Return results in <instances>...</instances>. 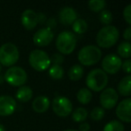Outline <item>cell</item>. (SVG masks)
Wrapping results in <instances>:
<instances>
[{
	"mask_svg": "<svg viewBox=\"0 0 131 131\" xmlns=\"http://www.w3.org/2000/svg\"><path fill=\"white\" fill-rule=\"evenodd\" d=\"M121 68L127 74H130L131 72V60L129 58H127L126 61H124V63H122L121 65Z\"/></svg>",
	"mask_w": 131,
	"mask_h": 131,
	"instance_id": "cell-31",
	"label": "cell"
},
{
	"mask_svg": "<svg viewBox=\"0 0 131 131\" xmlns=\"http://www.w3.org/2000/svg\"><path fill=\"white\" fill-rule=\"evenodd\" d=\"M21 22L26 30L28 31L32 30L36 27L39 23L38 15L33 10L27 9L23 13L22 17H21Z\"/></svg>",
	"mask_w": 131,
	"mask_h": 131,
	"instance_id": "cell-14",
	"label": "cell"
},
{
	"mask_svg": "<svg viewBox=\"0 0 131 131\" xmlns=\"http://www.w3.org/2000/svg\"><path fill=\"white\" fill-rule=\"evenodd\" d=\"M104 110L101 107H95L90 113V117L94 121H99L104 117Z\"/></svg>",
	"mask_w": 131,
	"mask_h": 131,
	"instance_id": "cell-27",
	"label": "cell"
},
{
	"mask_svg": "<svg viewBox=\"0 0 131 131\" xmlns=\"http://www.w3.org/2000/svg\"><path fill=\"white\" fill-rule=\"evenodd\" d=\"M57 49L63 54H70L77 46V37L73 32L68 31H62L58 34L56 41Z\"/></svg>",
	"mask_w": 131,
	"mask_h": 131,
	"instance_id": "cell-3",
	"label": "cell"
},
{
	"mask_svg": "<svg viewBox=\"0 0 131 131\" xmlns=\"http://www.w3.org/2000/svg\"><path fill=\"white\" fill-rule=\"evenodd\" d=\"M130 83H131V77L129 75L120 80V82L118 83V91L120 95H122V96H130L131 94Z\"/></svg>",
	"mask_w": 131,
	"mask_h": 131,
	"instance_id": "cell-17",
	"label": "cell"
},
{
	"mask_svg": "<svg viewBox=\"0 0 131 131\" xmlns=\"http://www.w3.org/2000/svg\"><path fill=\"white\" fill-rule=\"evenodd\" d=\"M90 129V125L87 122H83L79 126V131H88Z\"/></svg>",
	"mask_w": 131,
	"mask_h": 131,
	"instance_id": "cell-33",
	"label": "cell"
},
{
	"mask_svg": "<svg viewBox=\"0 0 131 131\" xmlns=\"http://www.w3.org/2000/svg\"><path fill=\"white\" fill-rule=\"evenodd\" d=\"M100 21L106 26L110 25V24L112 22V15L111 12L109 10H102L100 14Z\"/></svg>",
	"mask_w": 131,
	"mask_h": 131,
	"instance_id": "cell-28",
	"label": "cell"
},
{
	"mask_svg": "<svg viewBox=\"0 0 131 131\" xmlns=\"http://www.w3.org/2000/svg\"><path fill=\"white\" fill-rule=\"evenodd\" d=\"M0 131H6V128L2 124H0Z\"/></svg>",
	"mask_w": 131,
	"mask_h": 131,
	"instance_id": "cell-34",
	"label": "cell"
},
{
	"mask_svg": "<svg viewBox=\"0 0 131 131\" xmlns=\"http://www.w3.org/2000/svg\"><path fill=\"white\" fill-rule=\"evenodd\" d=\"M49 100L46 96H38L32 102V109L38 113H43L49 108Z\"/></svg>",
	"mask_w": 131,
	"mask_h": 131,
	"instance_id": "cell-16",
	"label": "cell"
},
{
	"mask_svg": "<svg viewBox=\"0 0 131 131\" xmlns=\"http://www.w3.org/2000/svg\"><path fill=\"white\" fill-rule=\"evenodd\" d=\"M32 97V90L29 86H21L16 92V98L22 102H27Z\"/></svg>",
	"mask_w": 131,
	"mask_h": 131,
	"instance_id": "cell-18",
	"label": "cell"
},
{
	"mask_svg": "<svg viewBox=\"0 0 131 131\" xmlns=\"http://www.w3.org/2000/svg\"><path fill=\"white\" fill-rule=\"evenodd\" d=\"M52 109L59 117H68L73 110V105L69 99L64 96H58L53 100Z\"/></svg>",
	"mask_w": 131,
	"mask_h": 131,
	"instance_id": "cell-8",
	"label": "cell"
},
{
	"mask_svg": "<svg viewBox=\"0 0 131 131\" xmlns=\"http://www.w3.org/2000/svg\"><path fill=\"white\" fill-rule=\"evenodd\" d=\"M49 74L51 78L55 79V80H60V79H62L64 77V69L61 66L53 65L52 67L49 68Z\"/></svg>",
	"mask_w": 131,
	"mask_h": 131,
	"instance_id": "cell-24",
	"label": "cell"
},
{
	"mask_svg": "<svg viewBox=\"0 0 131 131\" xmlns=\"http://www.w3.org/2000/svg\"><path fill=\"white\" fill-rule=\"evenodd\" d=\"M85 83L89 89L95 92H100L107 85L108 75L102 69L95 68L88 74Z\"/></svg>",
	"mask_w": 131,
	"mask_h": 131,
	"instance_id": "cell-2",
	"label": "cell"
},
{
	"mask_svg": "<svg viewBox=\"0 0 131 131\" xmlns=\"http://www.w3.org/2000/svg\"><path fill=\"white\" fill-rule=\"evenodd\" d=\"M131 99L127 98L121 101L118 104L116 109V114L120 120L129 123L131 121Z\"/></svg>",
	"mask_w": 131,
	"mask_h": 131,
	"instance_id": "cell-12",
	"label": "cell"
},
{
	"mask_svg": "<svg viewBox=\"0 0 131 131\" xmlns=\"http://www.w3.org/2000/svg\"><path fill=\"white\" fill-rule=\"evenodd\" d=\"M16 108V102L15 99L8 95L0 96V116L12 115Z\"/></svg>",
	"mask_w": 131,
	"mask_h": 131,
	"instance_id": "cell-13",
	"label": "cell"
},
{
	"mask_svg": "<svg viewBox=\"0 0 131 131\" xmlns=\"http://www.w3.org/2000/svg\"><path fill=\"white\" fill-rule=\"evenodd\" d=\"M84 75V68L80 65H74L68 71V77L72 81H78Z\"/></svg>",
	"mask_w": 131,
	"mask_h": 131,
	"instance_id": "cell-19",
	"label": "cell"
},
{
	"mask_svg": "<svg viewBox=\"0 0 131 131\" xmlns=\"http://www.w3.org/2000/svg\"><path fill=\"white\" fill-rule=\"evenodd\" d=\"M29 63L33 69L41 72L49 68L51 61L49 55L45 51L40 49H34L30 54Z\"/></svg>",
	"mask_w": 131,
	"mask_h": 131,
	"instance_id": "cell-6",
	"label": "cell"
},
{
	"mask_svg": "<svg viewBox=\"0 0 131 131\" xmlns=\"http://www.w3.org/2000/svg\"><path fill=\"white\" fill-rule=\"evenodd\" d=\"M88 6L92 11L100 12L106 6V2L104 0H91L88 2Z\"/></svg>",
	"mask_w": 131,
	"mask_h": 131,
	"instance_id": "cell-26",
	"label": "cell"
},
{
	"mask_svg": "<svg viewBox=\"0 0 131 131\" xmlns=\"http://www.w3.org/2000/svg\"><path fill=\"white\" fill-rule=\"evenodd\" d=\"M50 61H52L54 63V65H58L60 66V64L64 61V57L62 55H60L59 53H56L52 56Z\"/></svg>",
	"mask_w": 131,
	"mask_h": 131,
	"instance_id": "cell-30",
	"label": "cell"
},
{
	"mask_svg": "<svg viewBox=\"0 0 131 131\" xmlns=\"http://www.w3.org/2000/svg\"><path fill=\"white\" fill-rule=\"evenodd\" d=\"M19 59V51L13 43H5L0 47V63L5 67L15 65Z\"/></svg>",
	"mask_w": 131,
	"mask_h": 131,
	"instance_id": "cell-5",
	"label": "cell"
},
{
	"mask_svg": "<svg viewBox=\"0 0 131 131\" xmlns=\"http://www.w3.org/2000/svg\"><path fill=\"white\" fill-rule=\"evenodd\" d=\"M54 33L52 32L50 29L49 28H42L40 29L38 31L35 32L33 35V42L35 45L40 46V47H44L47 46L52 41Z\"/></svg>",
	"mask_w": 131,
	"mask_h": 131,
	"instance_id": "cell-11",
	"label": "cell"
},
{
	"mask_svg": "<svg viewBox=\"0 0 131 131\" xmlns=\"http://www.w3.org/2000/svg\"><path fill=\"white\" fill-rule=\"evenodd\" d=\"M118 36H119L118 30L115 26L108 25L102 28L97 33L96 42L98 46L107 49L115 45V43L118 40Z\"/></svg>",
	"mask_w": 131,
	"mask_h": 131,
	"instance_id": "cell-1",
	"label": "cell"
},
{
	"mask_svg": "<svg viewBox=\"0 0 131 131\" xmlns=\"http://www.w3.org/2000/svg\"><path fill=\"white\" fill-rule=\"evenodd\" d=\"M5 80L12 86H22L27 81V74L20 67H11L5 74Z\"/></svg>",
	"mask_w": 131,
	"mask_h": 131,
	"instance_id": "cell-7",
	"label": "cell"
},
{
	"mask_svg": "<svg viewBox=\"0 0 131 131\" xmlns=\"http://www.w3.org/2000/svg\"><path fill=\"white\" fill-rule=\"evenodd\" d=\"M87 117L88 112L84 108H77L72 114V118L75 122H84Z\"/></svg>",
	"mask_w": 131,
	"mask_h": 131,
	"instance_id": "cell-23",
	"label": "cell"
},
{
	"mask_svg": "<svg viewBox=\"0 0 131 131\" xmlns=\"http://www.w3.org/2000/svg\"><path fill=\"white\" fill-rule=\"evenodd\" d=\"M65 131H78V130H75V129H67Z\"/></svg>",
	"mask_w": 131,
	"mask_h": 131,
	"instance_id": "cell-35",
	"label": "cell"
},
{
	"mask_svg": "<svg viewBox=\"0 0 131 131\" xmlns=\"http://www.w3.org/2000/svg\"><path fill=\"white\" fill-rule=\"evenodd\" d=\"M123 16L128 24H131V5H127L123 11Z\"/></svg>",
	"mask_w": 131,
	"mask_h": 131,
	"instance_id": "cell-29",
	"label": "cell"
},
{
	"mask_svg": "<svg viewBox=\"0 0 131 131\" xmlns=\"http://www.w3.org/2000/svg\"><path fill=\"white\" fill-rule=\"evenodd\" d=\"M0 72H1V66H0Z\"/></svg>",
	"mask_w": 131,
	"mask_h": 131,
	"instance_id": "cell-36",
	"label": "cell"
},
{
	"mask_svg": "<svg viewBox=\"0 0 131 131\" xmlns=\"http://www.w3.org/2000/svg\"><path fill=\"white\" fill-rule=\"evenodd\" d=\"M103 131H125V128L121 122L118 120H112L106 124Z\"/></svg>",
	"mask_w": 131,
	"mask_h": 131,
	"instance_id": "cell-25",
	"label": "cell"
},
{
	"mask_svg": "<svg viewBox=\"0 0 131 131\" xmlns=\"http://www.w3.org/2000/svg\"><path fill=\"white\" fill-rule=\"evenodd\" d=\"M73 30L77 34H83L88 29V24L84 19H77L72 24Z\"/></svg>",
	"mask_w": 131,
	"mask_h": 131,
	"instance_id": "cell-21",
	"label": "cell"
},
{
	"mask_svg": "<svg viewBox=\"0 0 131 131\" xmlns=\"http://www.w3.org/2000/svg\"><path fill=\"white\" fill-rule=\"evenodd\" d=\"M58 17L61 24H63L64 25H71L77 19V13L74 8L66 6L60 10Z\"/></svg>",
	"mask_w": 131,
	"mask_h": 131,
	"instance_id": "cell-15",
	"label": "cell"
},
{
	"mask_svg": "<svg viewBox=\"0 0 131 131\" xmlns=\"http://www.w3.org/2000/svg\"><path fill=\"white\" fill-rule=\"evenodd\" d=\"M118 53L121 58H128L131 56V45L129 41H123L118 45Z\"/></svg>",
	"mask_w": 131,
	"mask_h": 131,
	"instance_id": "cell-22",
	"label": "cell"
},
{
	"mask_svg": "<svg viewBox=\"0 0 131 131\" xmlns=\"http://www.w3.org/2000/svg\"><path fill=\"white\" fill-rule=\"evenodd\" d=\"M123 37L124 39L127 40V41H128L129 40L131 39V27H127V29L125 30L123 33Z\"/></svg>",
	"mask_w": 131,
	"mask_h": 131,
	"instance_id": "cell-32",
	"label": "cell"
},
{
	"mask_svg": "<svg viewBox=\"0 0 131 131\" xmlns=\"http://www.w3.org/2000/svg\"><path fill=\"white\" fill-rule=\"evenodd\" d=\"M118 100V95L113 88H107L100 95V102L102 108L111 110L116 106Z\"/></svg>",
	"mask_w": 131,
	"mask_h": 131,
	"instance_id": "cell-10",
	"label": "cell"
},
{
	"mask_svg": "<svg viewBox=\"0 0 131 131\" xmlns=\"http://www.w3.org/2000/svg\"><path fill=\"white\" fill-rule=\"evenodd\" d=\"M77 97V100H78V102H80V103L87 104L91 102L93 95H92L91 91H90L88 88H82V89H80L78 91Z\"/></svg>",
	"mask_w": 131,
	"mask_h": 131,
	"instance_id": "cell-20",
	"label": "cell"
},
{
	"mask_svg": "<svg viewBox=\"0 0 131 131\" xmlns=\"http://www.w3.org/2000/svg\"><path fill=\"white\" fill-rule=\"evenodd\" d=\"M121 58L115 54H109L103 58L102 62V70L108 74H116L121 68Z\"/></svg>",
	"mask_w": 131,
	"mask_h": 131,
	"instance_id": "cell-9",
	"label": "cell"
},
{
	"mask_svg": "<svg viewBox=\"0 0 131 131\" xmlns=\"http://www.w3.org/2000/svg\"><path fill=\"white\" fill-rule=\"evenodd\" d=\"M102 58V51L94 45H88L78 52V60L84 66H93L98 63Z\"/></svg>",
	"mask_w": 131,
	"mask_h": 131,
	"instance_id": "cell-4",
	"label": "cell"
}]
</instances>
